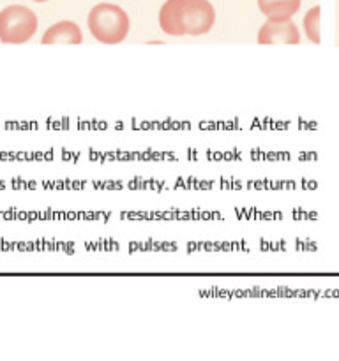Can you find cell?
<instances>
[{
  "instance_id": "obj_2",
  "label": "cell",
  "mask_w": 339,
  "mask_h": 361,
  "mask_svg": "<svg viewBox=\"0 0 339 361\" xmlns=\"http://www.w3.org/2000/svg\"><path fill=\"white\" fill-rule=\"evenodd\" d=\"M88 30L102 44H119L129 34V16L115 4L101 2L88 13Z\"/></svg>"
},
{
  "instance_id": "obj_1",
  "label": "cell",
  "mask_w": 339,
  "mask_h": 361,
  "mask_svg": "<svg viewBox=\"0 0 339 361\" xmlns=\"http://www.w3.org/2000/svg\"><path fill=\"white\" fill-rule=\"evenodd\" d=\"M215 23V9L208 0H166L159 11V27L166 35H203Z\"/></svg>"
},
{
  "instance_id": "obj_7",
  "label": "cell",
  "mask_w": 339,
  "mask_h": 361,
  "mask_svg": "<svg viewBox=\"0 0 339 361\" xmlns=\"http://www.w3.org/2000/svg\"><path fill=\"white\" fill-rule=\"evenodd\" d=\"M320 14L321 7L314 6L313 9L307 11L306 16H304V32H306V37L309 39V42H314V44H320L321 42Z\"/></svg>"
},
{
  "instance_id": "obj_8",
  "label": "cell",
  "mask_w": 339,
  "mask_h": 361,
  "mask_svg": "<svg viewBox=\"0 0 339 361\" xmlns=\"http://www.w3.org/2000/svg\"><path fill=\"white\" fill-rule=\"evenodd\" d=\"M34 2H46V0H34Z\"/></svg>"
},
{
  "instance_id": "obj_5",
  "label": "cell",
  "mask_w": 339,
  "mask_h": 361,
  "mask_svg": "<svg viewBox=\"0 0 339 361\" xmlns=\"http://www.w3.org/2000/svg\"><path fill=\"white\" fill-rule=\"evenodd\" d=\"M83 34L74 21H60L42 34L41 44H81Z\"/></svg>"
},
{
  "instance_id": "obj_4",
  "label": "cell",
  "mask_w": 339,
  "mask_h": 361,
  "mask_svg": "<svg viewBox=\"0 0 339 361\" xmlns=\"http://www.w3.org/2000/svg\"><path fill=\"white\" fill-rule=\"evenodd\" d=\"M260 44H299L300 32L292 18H267L258 30Z\"/></svg>"
},
{
  "instance_id": "obj_3",
  "label": "cell",
  "mask_w": 339,
  "mask_h": 361,
  "mask_svg": "<svg viewBox=\"0 0 339 361\" xmlns=\"http://www.w3.org/2000/svg\"><path fill=\"white\" fill-rule=\"evenodd\" d=\"M37 16L28 7L14 4L0 11V41L4 44H21L34 37Z\"/></svg>"
},
{
  "instance_id": "obj_6",
  "label": "cell",
  "mask_w": 339,
  "mask_h": 361,
  "mask_svg": "<svg viewBox=\"0 0 339 361\" xmlns=\"http://www.w3.org/2000/svg\"><path fill=\"white\" fill-rule=\"evenodd\" d=\"M302 0H258V9L267 18H292L299 13Z\"/></svg>"
}]
</instances>
